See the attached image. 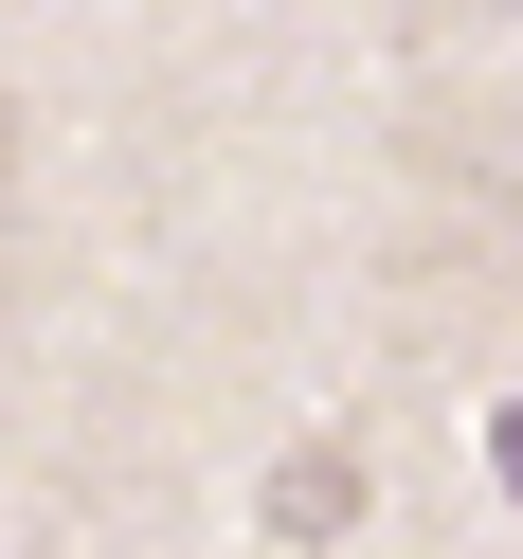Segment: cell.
<instances>
[{"label": "cell", "mask_w": 523, "mask_h": 559, "mask_svg": "<svg viewBox=\"0 0 523 559\" xmlns=\"http://www.w3.org/2000/svg\"><path fill=\"white\" fill-rule=\"evenodd\" d=\"M0 145H19V127H0Z\"/></svg>", "instance_id": "obj_1"}]
</instances>
